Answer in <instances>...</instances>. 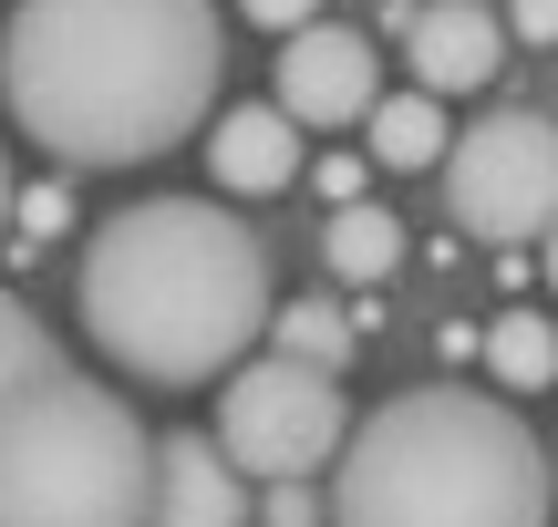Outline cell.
Masks as SVG:
<instances>
[{"instance_id":"cell-13","label":"cell","mask_w":558,"mask_h":527,"mask_svg":"<svg viewBox=\"0 0 558 527\" xmlns=\"http://www.w3.org/2000/svg\"><path fill=\"white\" fill-rule=\"evenodd\" d=\"M362 124H373V166H393V176H424V166H445V145H456V124H445L435 94H383Z\"/></svg>"},{"instance_id":"cell-8","label":"cell","mask_w":558,"mask_h":527,"mask_svg":"<svg viewBox=\"0 0 558 527\" xmlns=\"http://www.w3.org/2000/svg\"><path fill=\"white\" fill-rule=\"evenodd\" d=\"M403 32V62H414V94H486L507 62V21L486 11V0H424V11L393 21Z\"/></svg>"},{"instance_id":"cell-20","label":"cell","mask_w":558,"mask_h":527,"mask_svg":"<svg viewBox=\"0 0 558 527\" xmlns=\"http://www.w3.org/2000/svg\"><path fill=\"white\" fill-rule=\"evenodd\" d=\"M518 32L527 41H558V0H518Z\"/></svg>"},{"instance_id":"cell-11","label":"cell","mask_w":558,"mask_h":527,"mask_svg":"<svg viewBox=\"0 0 558 527\" xmlns=\"http://www.w3.org/2000/svg\"><path fill=\"white\" fill-rule=\"evenodd\" d=\"M320 259H331V280H352V290L393 280V269H403V218H393V207H373V197L331 207V228H320Z\"/></svg>"},{"instance_id":"cell-19","label":"cell","mask_w":558,"mask_h":527,"mask_svg":"<svg viewBox=\"0 0 558 527\" xmlns=\"http://www.w3.org/2000/svg\"><path fill=\"white\" fill-rule=\"evenodd\" d=\"M320 197L352 207V197H362V156H320Z\"/></svg>"},{"instance_id":"cell-12","label":"cell","mask_w":558,"mask_h":527,"mask_svg":"<svg viewBox=\"0 0 558 527\" xmlns=\"http://www.w3.org/2000/svg\"><path fill=\"white\" fill-rule=\"evenodd\" d=\"M476 352H486V383H497L507 404H518V393H548V383H558V321H548V310H497Z\"/></svg>"},{"instance_id":"cell-15","label":"cell","mask_w":558,"mask_h":527,"mask_svg":"<svg viewBox=\"0 0 558 527\" xmlns=\"http://www.w3.org/2000/svg\"><path fill=\"white\" fill-rule=\"evenodd\" d=\"M41 372H62V342L11 301V290H0V404H11V393H32Z\"/></svg>"},{"instance_id":"cell-9","label":"cell","mask_w":558,"mask_h":527,"mask_svg":"<svg viewBox=\"0 0 558 527\" xmlns=\"http://www.w3.org/2000/svg\"><path fill=\"white\" fill-rule=\"evenodd\" d=\"M145 527H248V487L207 434H156L145 476Z\"/></svg>"},{"instance_id":"cell-5","label":"cell","mask_w":558,"mask_h":527,"mask_svg":"<svg viewBox=\"0 0 558 527\" xmlns=\"http://www.w3.org/2000/svg\"><path fill=\"white\" fill-rule=\"evenodd\" d=\"M341 434H352L341 383L269 352V363H239L218 383V434H207V445H218L239 476H259V487H311V476L341 455Z\"/></svg>"},{"instance_id":"cell-3","label":"cell","mask_w":558,"mask_h":527,"mask_svg":"<svg viewBox=\"0 0 558 527\" xmlns=\"http://www.w3.org/2000/svg\"><path fill=\"white\" fill-rule=\"evenodd\" d=\"M548 445L507 393L414 383L362 414L331 455V527H548Z\"/></svg>"},{"instance_id":"cell-17","label":"cell","mask_w":558,"mask_h":527,"mask_svg":"<svg viewBox=\"0 0 558 527\" xmlns=\"http://www.w3.org/2000/svg\"><path fill=\"white\" fill-rule=\"evenodd\" d=\"M248 21H259V32H311L320 21V0H239Z\"/></svg>"},{"instance_id":"cell-14","label":"cell","mask_w":558,"mask_h":527,"mask_svg":"<svg viewBox=\"0 0 558 527\" xmlns=\"http://www.w3.org/2000/svg\"><path fill=\"white\" fill-rule=\"evenodd\" d=\"M269 352L279 363H311V372H341L352 363V310L341 301H279L269 310Z\"/></svg>"},{"instance_id":"cell-21","label":"cell","mask_w":558,"mask_h":527,"mask_svg":"<svg viewBox=\"0 0 558 527\" xmlns=\"http://www.w3.org/2000/svg\"><path fill=\"white\" fill-rule=\"evenodd\" d=\"M0 228H11V145H0Z\"/></svg>"},{"instance_id":"cell-16","label":"cell","mask_w":558,"mask_h":527,"mask_svg":"<svg viewBox=\"0 0 558 527\" xmlns=\"http://www.w3.org/2000/svg\"><path fill=\"white\" fill-rule=\"evenodd\" d=\"M21 228H32V238H62V228H73V197H62V186H32V197H21Z\"/></svg>"},{"instance_id":"cell-23","label":"cell","mask_w":558,"mask_h":527,"mask_svg":"<svg viewBox=\"0 0 558 527\" xmlns=\"http://www.w3.org/2000/svg\"><path fill=\"white\" fill-rule=\"evenodd\" d=\"M548 487H558V445H548Z\"/></svg>"},{"instance_id":"cell-2","label":"cell","mask_w":558,"mask_h":527,"mask_svg":"<svg viewBox=\"0 0 558 527\" xmlns=\"http://www.w3.org/2000/svg\"><path fill=\"white\" fill-rule=\"evenodd\" d=\"M73 301L114 372L186 393V383H228L259 352L279 290H269V238L248 218H228L218 197H145L83 238Z\"/></svg>"},{"instance_id":"cell-22","label":"cell","mask_w":558,"mask_h":527,"mask_svg":"<svg viewBox=\"0 0 558 527\" xmlns=\"http://www.w3.org/2000/svg\"><path fill=\"white\" fill-rule=\"evenodd\" d=\"M538 269H548V290H558V228H548V259H538Z\"/></svg>"},{"instance_id":"cell-18","label":"cell","mask_w":558,"mask_h":527,"mask_svg":"<svg viewBox=\"0 0 558 527\" xmlns=\"http://www.w3.org/2000/svg\"><path fill=\"white\" fill-rule=\"evenodd\" d=\"M269 527H320V497L311 487H269Z\"/></svg>"},{"instance_id":"cell-4","label":"cell","mask_w":558,"mask_h":527,"mask_svg":"<svg viewBox=\"0 0 558 527\" xmlns=\"http://www.w3.org/2000/svg\"><path fill=\"white\" fill-rule=\"evenodd\" d=\"M156 434L73 363L0 404V527H145Z\"/></svg>"},{"instance_id":"cell-6","label":"cell","mask_w":558,"mask_h":527,"mask_svg":"<svg viewBox=\"0 0 558 527\" xmlns=\"http://www.w3.org/2000/svg\"><path fill=\"white\" fill-rule=\"evenodd\" d=\"M445 218L486 248H527L558 228V124L538 103H497L445 145Z\"/></svg>"},{"instance_id":"cell-10","label":"cell","mask_w":558,"mask_h":527,"mask_svg":"<svg viewBox=\"0 0 558 527\" xmlns=\"http://www.w3.org/2000/svg\"><path fill=\"white\" fill-rule=\"evenodd\" d=\"M207 176H218L228 197H279V186L300 176V124L279 114V103L218 114V124H207Z\"/></svg>"},{"instance_id":"cell-1","label":"cell","mask_w":558,"mask_h":527,"mask_svg":"<svg viewBox=\"0 0 558 527\" xmlns=\"http://www.w3.org/2000/svg\"><path fill=\"white\" fill-rule=\"evenodd\" d=\"M218 0H21L0 32V94L52 166H156L218 114Z\"/></svg>"},{"instance_id":"cell-7","label":"cell","mask_w":558,"mask_h":527,"mask_svg":"<svg viewBox=\"0 0 558 527\" xmlns=\"http://www.w3.org/2000/svg\"><path fill=\"white\" fill-rule=\"evenodd\" d=\"M383 103V52L352 21H311L279 52V114L290 124H362Z\"/></svg>"}]
</instances>
